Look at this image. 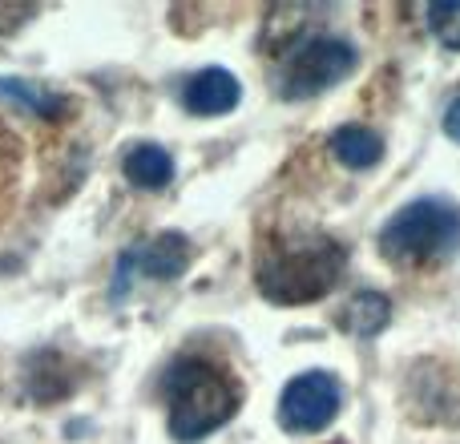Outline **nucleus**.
Listing matches in <instances>:
<instances>
[{
	"mask_svg": "<svg viewBox=\"0 0 460 444\" xmlns=\"http://www.w3.org/2000/svg\"><path fill=\"white\" fill-rule=\"evenodd\" d=\"M8 13H16V8H8V4H0V29H8V21H13V16Z\"/></svg>",
	"mask_w": 460,
	"mask_h": 444,
	"instance_id": "14",
	"label": "nucleus"
},
{
	"mask_svg": "<svg viewBox=\"0 0 460 444\" xmlns=\"http://www.w3.org/2000/svg\"><path fill=\"white\" fill-rule=\"evenodd\" d=\"M186 262H190V243H186L182 235L166 230V235L146 238V243L129 246V251L121 254L118 279H113V295H126V287H129L134 275H142V279H178L186 271Z\"/></svg>",
	"mask_w": 460,
	"mask_h": 444,
	"instance_id": "6",
	"label": "nucleus"
},
{
	"mask_svg": "<svg viewBox=\"0 0 460 444\" xmlns=\"http://www.w3.org/2000/svg\"><path fill=\"white\" fill-rule=\"evenodd\" d=\"M343 408V384L332 372H303L279 396V424L295 437L323 432Z\"/></svg>",
	"mask_w": 460,
	"mask_h": 444,
	"instance_id": "5",
	"label": "nucleus"
},
{
	"mask_svg": "<svg viewBox=\"0 0 460 444\" xmlns=\"http://www.w3.org/2000/svg\"><path fill=\"white\" fill-rule=\"evenodd\" d=\"M445 134L453 138V142H460V97L445 110Z\"/></svg>",
	"mask_w": 460,
	"mask_h": 444,
	"instance_id": "13",
	"label": "nucleus"
},
{
	"mask_svg": "<svg viewBox=\"0 0 460 444\" xmlns=\"http://www.w3.org/2000/svg\"><path fill=\"white\" fill-rule=\"evenodd\" d=\"M121 170H126V178L134 186H142V191H162V186L174 178V158H170L166 146L142 142V146H134V150L126 154Z\"/></svg>",
	"mask_w": 460,
	"mask_h": 444,
	"instance_id": "8",
	"label": "nucleus"
},
{
	"mask_svg": "<svg viewBox=\"0 0 460 444\" xmlns=\"http://www.w3.org/2000/svg\"><path fill=\"white\" fill-rule=\"evenodd\" d=\"M238 97H243L238 77L230 69H218V65L199 69L182 85V105L190 113H199V118H218V113H230L238 105Z\"/></svg>",
	"mask_w": 460,
	"mask_h": 444,
	"instance_id": "7",
	"label": "nucleus"
},
{
	"mask_svg": "<svg viewBox=\"0 0 460 444\" xmlns=\"http://www.w3.org/2000/svg\"><path fill=\"white\" fill-rule=\"evenodd\" d=\"M0 97H8V102H21L24 110H32V113H61L65 110V97L49 93V89L29 85V81H0Z\"/></svg>",
	"mask_w": 460,
	"mask_h": 444,
	"instance_id": "11",
	"label": "nucleus"
},
{
	"mask_svg": "<svg viewBox=\"0 0 460 444\" xmlns=\"http://www.w3.org/2000/svg\"><path fill=\"white\" fill-rule=\"evenodd\" d=\"M166 396L170 437L182 444H199L238 413L234 380L218 368H210L207 360H178L166 372Z\"/></svg>",
	"mask_w": 460,
	"mask_h": 444,
	"instance_id": "2",
	"label": "nucleus"
},
{
	"mask_svg": "<svg viewBox=\"0 0 460 444\" xmlns=\"http://www.w3.org/2000/svg\"><path fill=\"white\" fill-rule=\"evenodd\" d=\"M380 254L392 262H437L460 251V207L453 199H416L380 230Z\"/></svg>",
	"mask_w": 460,
	"mask_h": 444,
	"instance_id": "3",
	"label": "nucleus"
},
{
	"mask_svg": "<svg viewBox=\"0 0 460 444\" xmlns=\"http://www.w3.org/2000/svg\"><path fill=\"white\" fill-rule=\"evenodd\" d=\"M356 69V49L340 37H307L287 53L283 69H279V93L287 102L299 97H315L323 89L340 85L348 73Z\"/></svg>",
	"mask_w": 460,
	"mask_h": 444,
	"instance_id": "4",
	"label": "nucleus"
},
{
	"mask_svg": "<svg viewBox=\"0 0 460 444\" xmlns=\"http://www.w3.org/2000/svg\"><path fill=\"white\" fill-rule=\"evenodd\" d=\"M332 154L348 170H367L384 158V142H380V134L367 126H340L332 134Z\"/></svg>",
	"mask_w": 460,
	"mask_h": 444,
	"instance_id": "9",
	"label": "nucleus"
},
{
	"mask_svg": "<svg viewBox=\"0 0 460 444\" xmlns=\"http://www.w3.org/2000/svg\"><path fill=\"white\" fill-rule=\"evenodd\" d=\"M388 315H392L388 295L359 291L356 299L343 307V327H348L351 335H359V340H372V335H380V327L388 324Z\"/></svg>",
	"mask_w": 460,
	"mask_h": 444,
	"instance_id": "10",
	"label": "nucleus"
},
{
	"mask_svg": "<svg viewBox=\"0 0 460 444\" xmlns=\"http://www.w3.org/2000/svg\"><path fill=\"white\" fill-rule=\"evenodd\" d=\"M429 29L440 45L460 49V0H437V4H429Z\"/></svg>",
	"mask_w": 460,
	"mask_h": 444,
	"instance_id": "12",
	"label": "nucleus"
},
{
	"mask_svg": "<svg viewBox=\"0 0 460 444\" xmlns=\"http://www.w3.org/2000/svg\"><path fill=\"white\" fill-rule=\"evenodd\" d=\"M348 262L335 238L323 235H303V238H279L262 251L259 259V291L279 307H303L315 303L340 283V271Z\"/></svg>",
	"mask_w": 460,
	"mask_h": 444,
	"instance_id": "1",
	"label": "nucleus"
}]
</instances>
